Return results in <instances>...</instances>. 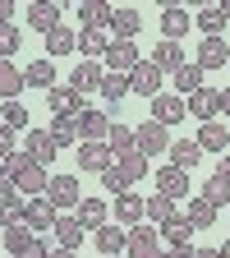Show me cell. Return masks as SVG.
Masks as SVG:
<instances>
[{"label":"cell","instance_id":"f35d334b","mask_svg":"<svg viewBox=\"0 0 230 258\" xmlns=\"http://www.w3.org/2000/svg\"><path fill=\"white\" fill-rule=\"evenodd\" d=\"M74 46H79V32H74V28H64V23L46 37V55H69Z\"/></svg>","mask_w":230,"mask_h":258},{"label":"cell","instance_id":"603a6c76","mask_svg":"<svg viewBox=\"0 0 230 258\" xmlns=\"http://www.w3.org/2000/svg\"><path fill=\"white\" fill-rule=\"evenodd\" d=\"M28 23L51 37V32L60 28V5H51V0H32V5H28Z\"/></svg>","mask_w":230,"mask_h":258},{"label":"cell","instance_id":"bcb514c9","mask_svg":"<svg viewBox=\"0 0 230 258\" xmlns=\"http://www.w3.org/2000/svg\"><path fill=\"white\" fill-rule=\"evenodd\" d=\"M102 189H111V194H124V189H129V180L120 175V166H111V171H102Z\"/></svg>","mask_w":230,"mask_h":258},{"label":"cell","instance_id":"11a10c76","mask_svg":"<svg viewBox=\"0 0 230 258\" xmlns=\"http://www.w3.org/2000/svg\"><path fill=\"white\" fill-rule=\"evenodd\" d=\"M221 115H230V83L221 88Z\"/></svg>","mask_w":230,"mask_h":258},{"label":"cell","instance_id":"680465c9","mask_svg":"<svg viewBox=\"0 0 230 258\" xmlns=\"http://www.w3.org/2000/svg\"><path fill=\"white\" fill-rule=\"evenodd\" d=\"M221 258H230V240H225V244H221Z\"/></svg>","mask_w":230,"mask_h":258},{"label":"cell","instance_id":"60d3db41","mask_svg":"<svg viewBox=\"0 0 230 258\" xmlns=\"http://www.w3.org/2000/svg\"><path fill=\"white\" fill-rule=\"evenodd\" d=\"M198 194H203V199H207V203H212V208H230V184H225V180H221V175H207V180H203V189H198Z\"/></svg>","mask_w":230,"mask_h":258},{"label":"cell","instance_id":"9f6ffc18","mask_svg":"<svg viewBox=\"0 0 230 258\" xmlns=\"http://www.w3.org/2000/svg\"><path fill=\"white\" fill-rule=\"evenodd\" d=\"M51 258H79L74 249H51Z\"/></svg>","mask_w":230,"mask_h":258},{"label":"cell","instance_id":"6f0895ef","mask_svg":"<svg viewBox=\"0 0 230 258\" xmlns=\"http://www.w3.org/2000/svg\"><path fill=\"white\" fill-rule=\"evenodd\" d=\"M193 258H221V249H198Z\"/></svg>","mask_w":230,"mask_h":258},{"label":"cell","instance_id":"91938a15","mask_svg":"<svg viewBox=\"0 0 230 258\" xmlns=\"http://www.w3.org/2000/svg\"><path fill=\"white\" fill-rule=\"evenodd\" d=\"M221 10H225V23H230V0H225V5H221Z\"/></svg>","mask_w":230,"mask_h":258},{"label":"cell","instance_id":"d4e9b609","mask_svg":"<svg viewBox=\"0 0 230 258\" xmlns=\"http://www.w3.org/2000/svg\"><path fill=\"white\" fill-rule=\"evenodd\" d=\"M0 240H5V249H10V253H28L37 235H32V231H28V221L19 217V221H10V226H0Z\"/></svg>","mask_w":230,"mask_h":258},{"label":"cell","instance_id":"9a60e30c","mask_svg":"<svg viewBox=\"0 0 230 258\" xmlns=\"http://www.w3.org/2000/svg\"><path fill=\"white\" fill-rule=\"evenodd\" d=\"M111 14H115V5H106V0H88V5H79V28L83 32H106L111 28Z\"/></svg>","mask_w":230,"mask_h":258},{"label":"cell","instance_id":"4316f807","mask_svg":"<svg viewBox=\"0 0 230 258\" xmlns=\"http://www.w3.org/2000/svg\"><path fill=\"white\" fill-rule=\"evenodd\" d=\"M129 97V74H106L102 79V102H106V115L120 111V102Z\"/></svg>","mask_w":230,"mask_h":258},{"label":"cell","instance_id":"8fae6325","mask_svg":"<svg viewBox=\"0 0 230 258\" xmlns=\"http://www.w3.org/2000/svg\"><path fill=\"white\" fill-rule=\"evenodd\" d=\"M157 194H166V199H189L193 194V184H189V171H180V166H161L157 171Z\"/></svg>","mask_w":230,"mask_h":258},{"label":"cell","instance_id":"2e32d148","mask_svg":"<svg viewBox=\"0 0 230 258\" xmlns=\"http://www.w3.org/2000/svg\"><path fill=\"white\" fill-rule=\"evenodd\" d=\"M79 166L83 171H111L115 166V152H111V143H79Z\"/></svg>","mask_w":230,"mask_h":258},{"label":"cell","instance_id":"1f68e13d","mask_svg":"<svg viewBox=\"0 0 230 258\" xmlns=\"http://www.w3.org/2000/svg\"><path fill=\"white\" fill-rule=\"evenodd\" d=\"M198 157H203L198 139H175V143H171V166H180V171L198 166Z\"/></svg>","mask_w":230,"mask_h":258},{"label":"cell","instance_id":"7a4b0ae2","mask_svg":"<svg viewBox=\"0 0 230 258\" xmlns=\"http://www.w3.org/2000/svg\"><path fill=\"white\" fill-rule=\"evenodd\" d=\"M129 258H161V226H129Z\"/></svg>","mask_w":230,"mask_h":258},{"label":"cell","instance_id":"8992f818","mask_svg":"<svg viewBox=\"0 0 230 258\" xmlns=\"http://www.w3.org/2000/svg\"><path fill=\"white\" fill-rule=\"evenodd\" d=\"M46 199L55 203V212H60V208H79V203H83L79 175H51V184H46Z\"/></svg>","mask_w":230,"mask_h":258},{"label":"cell","instance_id":"e575fe53","mask_svg":"<svg viewBox=\"0 0 230 258\" xmlns=\"http://www.w3.org/2000/svg\"><path fill=\"white\" fill-rule=\"evenodd\" d=\"M184 217H189V226H193V231H203V226H212V221H216V208L203 199V194H193V199H189V208H184Z\"/></svg>","mask_w":230,"mask_h":258},{"label":"cell","instance_id":"4fadbf2b","mask_svg":"<svg viewBox=\"0 0 230 258\" xmlns=\"http://www.w3.org/2000/svg\"><path fill=\"white\" fill-rule=\"evenodd\" d=\"M184 102H189V115L198 120V124H207V120L221 115V92L216 88H198L193 97H184Z\"/></svg>","mask_w":230,"mask_h":258},{"label":"cell","instance_id":"ba28073f","mask_svg":"<svg viewBox=\"0 0 230 258\" xmlns=\"http://www.w3.org/2000/svg\"><path fill=\"white\" fill-rule=\"evenodd\" d=\"M23 152H32L37 166H51L55 152H60V143L51 139V129H28V134H23Z\"/></svg>","mask_w":230,"mask_h":258},{"label":"cell","instance_id":"52a82bcc","mask_svg":"<svg viewBox=\"0 0 230 258\" xmlns=\"http://www.w3.org/2000/svg\"><path fill=\"white\" fill-rule=\"evenodd\" d=\"M106 70L111 74H134L138 64H143V55H138V42H111V51H106Z\"/></svg>","mask_w":230,"mask_h":258},{"label":"cell","instance_id":"6da1fadb","mask_svg":"<svg viewBox=\"0 0 230 258\" xmlns=\"http://www.w3.org/2000/svg\"><path fill=\"white\" fill-rule=\"evenodd\" d=\"M134 148L152 161V152H171V129L166 124H157V120H143L134 124Z\"/></svg>","mask_w":230,"mask_h":258},{"label":"cell","instance_id":"ffe728a7","mask_svg":"<svg viewBox=\"0 0 230 258\" xmlns=\"http://www.w3.org/2000/svg\"><path fill=\"white\" fill-rule=\"evenodd\" d=\"M198 64H203V70H221V64H230V42L225 37H203L198 42Z\"/></svg>","mask_w":230,"mask_h":258},{"label":"cell","instance_id":"cb8c5ba5","mask_svg":"<svg viewBox=\"0 0 230 258\" xmlns=\"http://www.w3.org/2000/svg\"><path fill=\"white\" fill-rule=\"evenodd\" d=\"M203 74H207V70L193 60V64H180V70L171 74V83H175V92H180V97H193L198 88H207V83H203Z\"/></svg>","mask_w":230,"mask_h":258},{"label":"cell","instance_id":"7c38bea8","mask_svg":"<svg viewBox=\"0 0 230 258\" xmlns=\"http://www.w3.org/2000/svg\"><path fill=\"white\" fill-rule=\"evenodd\" d=\"M138 28H143V14L134 5H115V14H111V37L115 42H134Z\"/></svg>","mask_w":230,"mask_h":258},{"label":"cell","instance_id":"f546056e","mask_svg":"<svg viewBox=\"0 0 230 258\" xmlns=\"http://www.w3.org/2000/svg\"><path fill=\"white\" fill-rule=\"evenodd\" d=\"M79 244H83V221L79 217H60L55 221V249H74L79 253Z\"/></svg>","mask_w":230,"mask_h":258},{"label":"cell","instance_id":"44dd1931","mask_svg":"<svg viewBox=\"0 0 230 258\" xmlns=\"http://www.w3.org/2000/svg\"><path fill=\"white\" fill-rule=\"evenodd\" d=\"M14 184H19V194H28V199H42L46 184H51V175H46V166L32 161V166H23V171L14 175Z\"/></svg>","mask_w":230,"mask_h":258},{"label":"cell","instance_id":"8d00e7d4","mask_svg":"<svg viewBox=\"0 0 230 258\" xmlns=\"http://www.w3.org/2000/svg\"><path fill=\"white\" fill-rule=\"evenodd\" d=\"M74 217L83 221V231H97V226H106V203H102V199H83V203L74 208Z\"/></svg>","mask_w":230,"mask_h":258},{"label":"cell","instance_id":"5b68a950","mask_svg":"<svg viewBox=\"0 0 230 258\" xmlns=\"http://www.w3.org/2000/svg\"><path fill=\"white\" fill-rule=\"evenodd\" d=\"M161 83H166V74H161V70H157L152 60H143L138 70L129 74V92H138V97H147V102H152V97H161V92H166Z\"/></svg>","mask_w":230,"mask_h":258},{"label":"cell","instance_id":"3957f363","mask_svg":"<svg viewBox=\"0 0 230 258\" xmlns=\"http://www.w3.org/2000/svg\"><path fill=\"white\" fill-rule=\"evenodd\" d=\"M23 221H28V231H32V235H42V231H55L60 212H55V203L42 194V199H28V203H23Z\"/></svg>","mask_w":230,"mask_h":258},{"label":"cell","instance_id":"277c9868","mask_svg":"<svg viewBox=\"0 0 230 258\" xmlns=\"http://www.w3.org/2000/svg\"><path fill=\"white\" fill-rule=\"evenodd\" d=\"M152 120L157 124H180V120H189V102L180 92H161V97H152Z\"/></svg>","mask_w":230,"mask_h":258},{"label":"cell","instance_id":"816d5d0a","mask_svg":"<svg viewBox=\"0 0 230 258\" xmlns=\"http://www.w3.org/2000/svg\"><path fill=\"white\" fill-rule=\"evenodd\" d=\"M23 258H51V249H46V240H42V235H37V240H32V249H28V253H23Z\"/></svg>","mask_w":230,"mask_h":258},{"label":"cell","instance_id":"30bf717a","mask_svg":"<svg viewBox=\"0 0 230 258\" xmlns=\"http://www.w3.org/2000/svg\"><path fill=\"white\" fill-rule=\"evenodd\" d=\"M102 79H106L102 60H79V70L69 74V88H74L79 97H88V92H102Z\"/></svg>","mask_w":230,"mask_h":258},{"label":"cell","instance_id":"f6af8a7d","mask_svg":"<svg viewBox=\"0 0 230 258\" xmlns=\"http://www.w3.org/2000/svg\"><path fill=\"white\" fill-rule=\"evenodd\" d=\"M23 46V37H19V28L10 23V28H0V60H10L14 51Z\"/></svg>","mask_w":230,"mask_h":258},{"label":"cell","instance_id":"5bb4252c","mask_svg":"<svg viewBox=\"0 0 230 258\" xmlns=\"http://www.w3.org/2000/svg\"><path fill=\"white\" fill-rule=\"evenodd\" d=\"M92 240H97V249H102V258H115V253H124L129 249V226H97L92 231Z\"/></svg>","mask_w":230,"mask_h":258},{"label":"cell","instance_id":"7bdbcfd3","mask_svg":"<svg viewBox=\"0 0 230 258\" xmlns=\"http://www.w3.org/2000/svg\"><path fill=\"white\" fill-rule=\"evenodd\" d=\"M0 124H10L14 134H19V129H28V106H23V102H0Z\"/></svg>","mask_w":230,"mask_h":258},{"label":"cell","instance_id":"9c48e42d","mask_svg":"<svg viewBox=\"0 0 230 258\" xmlns=\"http://www.w3.org/2000/svg\"><path fill=\"white\" fill-rule=\"evenodd\" d=\"M111 124H115V120H111L106 111H88V106H83V111H79V139H83V143H106Z\"/></svg>","mask_w":230,"mask_h":258},{"label":"cell","instance_id":"f907efd6","mask_svg":"<svg viewBox=\"0 0 230 258\" xmlns=\"http://www.w3.org/2000/svg\"><path fill=\"white\" fill-rule=\"evenodd\" d=\"M193 253H198V249H193V244H171L166 253H161V258H193Z\"/></svg>","mask_w":230,"mask_h":258},{"label":"cell","instance_id":"681fc988","mask_svg":"<svg viewBox=\"0 0 230 258\" xmlns=\"http://www.w3.org/2000/svg\"><path fill=\"white\" fill-rule=\"evenodd\" d=\"M14 189H19V184H14V171L0 161V194H14Z\"/></svg>","mask_w":230,"mask_h":258},{"label":"cell","instance_id":"6125c7cd","mask_svg":"<svg viewBox=\"0 0 230 258\" xmlns=\"http://www.w3.org/2000/svg\"><path fill=\"white\" fill-rule=\"evenodd\" d=\"M115 258H120V253H115Z\"/></svg>","mask_w":230,"mask_h":258},{"label":"cell","instance_id":"836d02e7","mask_svg":"<svg viewBox=\"0 0 230 258\" xmlns=\"http://www.w3.org/2000/svg\"><path fill=\"white\" fill-rule=\"evenodd\" d=\"M115 166H120V175H124L129 184H138V180L147 175V157L134 148V152H120V157H115Z\"/></svg>","mask_w":230,"mask_h":258},{"label":"cell","instance_id":"ab89813d","mask_svg":"<svg viewBox=\"0 0 230 258\" xmlns=\"http://www.w3.org/2000/svg\"><path fill=\"white\" fill-rule=\"evenodd\" d=\"M175 212H180V208H175V199H166V194H152V199H147V221H152V226H166Z\"/></svg>","mask_w":230,"mask_h":258},{"label":"cell","instance_id":"ac0fdd59","mask_svg":"<svg viewBox=\"0 0 230 258\" xmlns=\"http://www.w3.org/2000/svg\"><path fill=\"white\" fill-rule=\"evenodd\" d=\"M189 28H193V14L184 5H166L161 10V32H166V42H180Z\"/></svg>","mask_w":230,"mask_h":258},{"label":"cell","instance_id":"7dc6e473","mask_svg":"<svg viewBox=\"0 0 230 258\" xmlns=\"http://www.w3.org/2000/svg\"><path fill=\"white\" fill-rule=\"evenodd\" d=\"M10 152H19V148H14V129H10V124H0V161H5Z\"/></svg>","mask_w":230,"mask_h":258},{"label":"cell","instance_id":"f1b7e54d","mask_svg":"<svg viewBox=\"0 0 230 258\" xmlns=\"http://www.w3.org/2000/svg\"><path fill=\"white\" fill-rule=\"evenodd\" d=\"M51 139L60 148H79V115H51Z\"/></svg>","mask_w":230,"mask_h":258},{"label":"cell","instance_id":"484cf974","mask_svg":"<svg viewBox=\"0 0 230 258\" xmlns=\"http://www.w3.org/2000/svg\"><path fill=\"white\" fill-rule=\"evenodd\" d=\"M198 148H203V152H225V148H230V129H225L221 120L198 124Z\"/></svg>","mask_w":230,"mask_h":258},{"label":"cell","instance_id":"4dcf8cb0","mask_svg":"<svg viewBox=\"0 0 230 258\" xmlns=\"http://www.w3.org/2000/svg\"><path fill=\"white\" fill-rule=\"evenodd\" d=\"M23 70H14L10 60H0V102H19V92H23Z\"/></svg>","mask_w":230,"mask_h":258},{"label":"cell","instance_id":"d6986e66","mask_svg":"<svg viewBox=\"0 0 230 258\" xmlns=\"http://www.w3.org/2000/svg\"><path fill=\"white\" fill-rule=\"evenodd\" d=\"M46 102H51V115H79V111H83V97H79L69 83H55V88L46 92Z\"/></svg>","mask_w":230,"mask_h":258},{"label":"cell","instance_id":"db71d44e","mask_svg":"<svg viewBox=\"0 0 230 258\" xmlns=\"http://www.w3.org/2000/svg\"><path fill=\"white\" fill-rule=\"evenodd\" d=\"M216 175H221V180H225V184H230V152H225V157H221V166H216Z\"/></svg>","mask_w":230,"mask_h":258},{"label":"cell","instance_id":"94428289","mask_svg":"<svg viewBox=\"0 0 230 258\" xmlns=\"http://www.w3.org/2000/svg\"><path fill=\"white\" fill-rule=\"evenodd\" d=\"M10 258H23V253H10Z\"/></svg>","mask_w":230,"mask_h":258},{"label":"cell","instance_id":"d6a6232c","mask_svg":"<svg viewBox=\"0 0 230 258\" xmlns=\"http://www.w3.org/2000/svg\"><path fill=\"white\" fill-rule=\"evenodd\" d=\"M193 23L203 28V37H221V28H225V10H221V5H203V10H193Z\"/></svg>","mask_w":230,"mask_h":258},{"label":"cell","instance_id":"e0dca14e","mask_svg":"<svg viewBox=\"0 0 230 258\" xmlns=\"http://www.w3.org/2000/svg\"><path fill=\"white\" fill-rule=\"evenodd\" d=\"M143 217H147V203L138 199L134 189H124V194H115V221H120V226H138Z\"/></svg>","mask_w":230,"mask_h":258},{"label":"cell","instance_id":"f5cc1de1","mask_svg":"<svg viewBox=\"0 0 230 258\" xmlns=\"http://www.w3.org/2000/svg\"><path fill=\"white\" fill-rule=\"evenodd\" d=\"M14 23V5H10V0H0V28H10Z\"/></svg>","mask_w":230,"mask_h":258},{"label":"cell","instance_id":"d590c367","mask_svg":"<svg viewBox=\"0 0 230 258\" xmlns=\"http://www.w3.org/2000/svg\"><path fill=\"white\" fill-rule=\"evenodd\" d=\"M161 240H166V244H193V226H189V217L175 212L166 226H161Z\"/></svg>","mask_w":230,"mask_h":258},{"label":"cell","instance_id":"83f0119b","mask_svg":"<svg viewBox=\"0 0 230 258\" xmlns=\"http://www.w3.org/2000/svg\"><path fill=\"white\" fill-rule=\"evenodd\" d=\"M23 83H28V88H42V92H51V88H55V64H51V55L32 60L28 70H23Z\"/></svg>","mask_w":230,"mask_h":258},{"label":"cell","instance_id":"c3c4849f","mask_svg":"<svg viewBox=\"0 0 230 258\" xmlns=\"http://www.w3.org/2000/svg\"><path fill=\"white\" fill-rule=\"evenodd\" d=\"M5 166H10V171L19 175L23 166H32V152H10V157H5Z\"/></svg>","mask_w":230,"mask_h":258},{"label":"cell","instance_id":"7402d4cb","mask_svg":"<svg viewBox=\"0 0 230 258\" xmlns=\"http://www.w3.org/2000/svg\"><path fill=\"white\" fill-rule=\"evenodd\" d=\"M152 64H157V70L171 79V74L180 70V64H189V60H184V42H157V51H152Z\"/></svg>","mask_w":230,"mask_h":258},{"label":"cell","instance_id":"ee69618b","mask_svg":"<svg viewBox=\"0 0 230 258\" xmlns=\"http://www.w3.org/2000/svg\"><path fill=\"white\" fill-rule=\"evenodd\" d=\"M23 217V199H19V189L14 194H0V226H10Z\"/></svg>","mask_w":230,"mask_h":258},{"label":"cell","instance_id":"b9f144b4","mask_svg":"<svg viewBox=\"0 0 230 258\" xmlns=\"http://www.w3.org/2000/svg\"><path fill=\"white\" fill-rule=\"evenodd\" d=\"M106 143H111L115 157H120V152H134V129H129L124 120H115V124H111V134H106Z\"/></svg>","mask_w":230,"mask_h":258},{"label":"cell","instance_id":"74e56055","mask_svg":"<svg viewBox=\"0 0 230 258\" xmlns=\"http://www.w3.org/2000/svg\"><path fill=\"white\" fill-rule=\"evenodd\" d=\"M115 37H106V32H79V46H83V60H106Z\"/></svg>","mask_w":230,"mask_h":258}]
</instances>
